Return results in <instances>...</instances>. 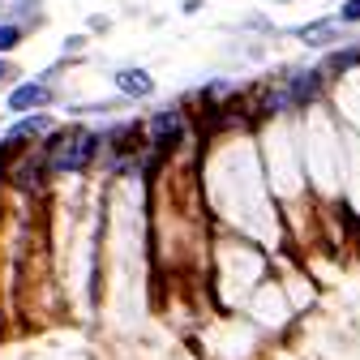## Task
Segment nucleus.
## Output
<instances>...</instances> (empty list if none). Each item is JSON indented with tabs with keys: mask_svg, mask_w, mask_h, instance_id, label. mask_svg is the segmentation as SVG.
I'll return each instance as SVG.
<instances>
[{
	"mask_svg": "<svg viewBox=\"0 0 360 360\" xmlns=\"http://www.w3.org/2000/svg\"><path fill=\"white\" fill-rule=\"evenodd\" d=\"M116 86H120L124 99H150L155 95V77L146 69H120L116 73Z\"/></svg>",
	"mask_w": 360,
	"mask_h": 360,
	"instance_id": "nucleus-5",
	"label": "nucleus"
},
{
	"mask_svg": "<svg viewBox=\"0 0 360 360\" xmlns=\"http://www.w3.org/2000/svg\"><path fill=\"white\" fill-rule=\"evenodd\" d=\"M52 129V120L48 116H43V112H30L26 120H18L13 129H9V138L5 142H22V138H39V133H48Z\"/></svg>",
	"mask_w": 360,
	"mask_h": 360,
	"instance_id": "nucleus-6",
	"label": "nucleus"
},
{
	"mask_svg": "<svg viewBox=\"0 0 360 360\" xmlns=\"http://www.w3.org/2000/svg\"><path fill=\"white\" fill-rule=\"evenodd\" d=\"M99 150V133L90 129H73V133H60V138L48 146V167L52 172H82Z\"/></svg>",
	"mask_w": 360,
	"mask_h": 360,
	"instance_id": "nucleus-1",
	"label": "nucleus"
},
{
	"mask_svg": "<svg viewBox=\"0 0 360 360\" xmlns=\"http://www.w3.org/2000/svg\"><path fill=\"white\" fill-rule=\"evenodd\" d=\"M22 43V26H13V22H5L0 26V52H13Z\"/></svg>",
	"mask_w": 360,
	"mask_h": 360,
	"instance_id": "nucleus-7",
	"label": "nucleus"
},
{
	"mask_svg": "<svg viewBox=\"0 0 360 360\" xmlns=\"http://www.w3.org/2000/svg\"><path fill=\"white\" fill-rule=\"evenodd\" d=\"M335 18H339V26H360V0H343Z\"/></svg>",
	"mask_w": 360,
	"mask_h": 360,
	"instance_id": "nucleus-8",
	"label": "nucleus"
},
{
	"mask_svg": "<svg viewBox=\"0 0 360 360\" xmlns=\"http://www.w3.org/2000/svg\"><path fill=\"white\" fill-rule=\"evenodd\" d=\"M180 133H185V120H180V112H159V116L150 120V142H155L159 150L176 146Z\"/></svg>",
	"mask_w": 360,
	"mask_h": 360,
	"instance_id": "nucleus-4",
	"label": "nucleus"
},
{
	"mask_svg": "<svg viewBox=\"0 0 360 360\" xmlns=\"http://www.w3.org/2000/svg\"><path fill=\"white\" fill-rule=\"evenodd\" d=\"M48 103H52L48 82H22L9 95V112H34V108H48Z\"/></svg>",
	"mask_w": 360,
	"mask_h": 360,
	"instance_id": "nucleus-3",
	"label": "nucleus"
},
{
	"mask_svg": "<svg viewBox=\"0 0 360 360\" xmlns=\"http://www.w3.org/2000/svg\"><path fill=\"white\" fill-rule=\"evenodd\" d=\"M275 5H292V0H275Z\"/></svg>",
	"mask_w": 360,
	"mask_h": 360,
	"instance_id": "nucleus-10",
	"label": "nucleus"
},
{
	"mask_svg": "<svg viewBox=\"0 0 360 360\" xmlns=\"http://www.w3.org/2000/svg\"><path fill=\"white\" fill-rule=\"evenodd\" d=\"M9 73H13V69H9V60H0V82H5Z\"/></svg>",
	"mask_w": 360,
	"mask_h": 360,
	"instance_id": "nucleus-9",
	"label": "nucleus"
},
{
	"mask_svg": "<svg viewBox=\"0 0 360 360\" xmlns=\"http://www.w3.org/2000/svg\"><path fill=\"white\" fill-rule=\"evenodd\" d=\"M343 30H347V26H339V18H318V22L296 26L292 34L304 43V48H335V43L343 39Z\"/></svg>",
	"mask_w": 360,
	"mask_h": 360,
	"instance_id": "nucleus-2",
	"label": "nucleus"
}]
</instances>
